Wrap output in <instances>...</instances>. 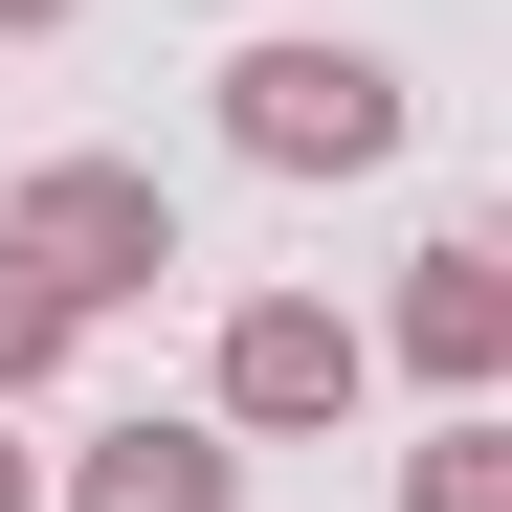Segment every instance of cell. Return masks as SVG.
Listing matches in <instances>:
<instances>
[{
    "instance_id": "obj_1",
    "label": "cell",
    "mask_w": 512,
    "mask_h": 512,
    "mask_svg": "<svg viewBox=\"0 0 512 512\" xmlns=\"http://www.w3.org/2000/svg\"><path fill=\"white\" fill-rule=\"evenodd\" d=\"M223 134L268 156V179H379L401 156V67L379 45H245L223 67Z\"/></svg>"
},
{
    "instance_id": "obj_2",
    "label": "cell",
    "mask_w": 512,
    "mask_h": 512,
    "mask_svg": "<svg viewBox=\"0 0 512 512\" xmlns=\"http://www.w3.org/2000/svg\"><path fill=\"white\" fill-rule=\"evenodd\" d=\"M0 245H23V268H45L67 312H134L156 268H179V201H156L134 156H45V179L0 201Z\"/></svg>"
},
{
    "instance_id": "obj_3",
    "label": "cell",
    "mask_w": 512,
    "mask_h": 512,
    "mask_svg": "<svg viewBox=\"0 0 512 512\" xmlns=\"http://www.w3.org/2000/svg\"><path fill=\"white\" fill-rule=\"evenodd\" d=\"M357 379H379V334L334 290H245L223 312V423H357Z\"/></svg>"
},
{
    "instance_id": "obj_4",
    "label": "cell",
    "mask_w": 512,
    "mask_h": 512,
    "mask_svg": "<svg viewBox=\"0 0 512 512\" xmlns=\"http://www.w3.org/2000/svg\"><path fill=\"white\" fill-rule=\"evenodd\" d=\"M401 357L446 379V401H490V379H512V245H490V223H446V245L401 268Z\"/></svg>"
},
{
    "instance_id": "obj_5",
    "label": "cell",
    "mask_w": 512,
    "mask_h": 512,
    "mask_svg": "<svg viewBox=\"0 0 512 512\" xmlns=\"http://www.w3.org/2000/svg\"><path fill=\"white\" fill-rule=\"evenodd\" d=\"M67 512H245V423H90Z\"/></svg>"
},
{
    "instance_id": "obj_6",
    "label": "cell",
    "mask_w": 512,
    "mask_h": 512,
    "mask_svg": "<svg viewBox=\"0 0 512 512\" xmlns=\"http://www.w3.org/2000/svg\"><path fill=\"white\" fill-rule=\"evenodd\" d=\"M401 512H512V423H490V401H446V423L401 446Z\"/></svg>"
},
{
    "instance_id": "obj_7",
    "label": "cell",
    "mask_w": 512,
    "mask_h": 512,
    "mask_svg": "<svg viewBox=\"0 0 512 512\" xmlns=\"http://www.w3.org/2000/svg\"><path fill=\"white\" fill-rule=\"evenodd\" d=\"M67 334H90V312H67L23 245H0V401H45V379H67Z\"/></svg>"
},
{
    "instance_id": "obj_8",
    "label": "cell",
    "mask_w": 512,
    "mask_h": 512,
    "mask_svg": "<svg viewBox=\"0 0 512 512\" xmlns=\"http://www.w3.org/2000/svg\"><path fill=\"white\" fill-rule=\"evenodd\" d=\"M45 23H90V0H0V45H45Z\"/></svg>"
},
{
    "instance_id": "obj_9",
    "label": "cell",
    "mask_w": 512,
    "mask_h": 512,
    "mask_svg": "<svg viewBox=\"0 0 512 512\" xmlns=\"http://www.w3.org/2000/svg\"><path fill=\"white\" fill-rule=\"evenodd\" d=\"M0 512H45V468H23V446H0Z\"/></svg>"
}]
</instances>
